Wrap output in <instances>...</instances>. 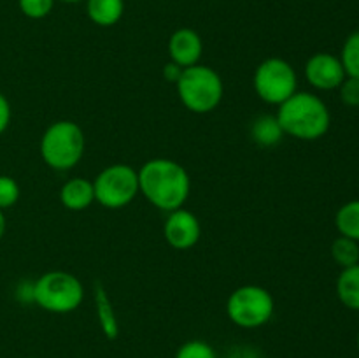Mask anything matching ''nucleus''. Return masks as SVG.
I'll return each mask as SVG.
<instances>
[{
    "label": "nucleus",
    "mask_w": 359,
    "mask_h": 358,
    "mask_svg": "<svg viewBox=\"0 0 359 358\" xmlns=\"http://www.w3.org/2000/svg\"><path fill=\"white\" fill-rule=\"evenodd\" d=\"M139 193L156 209L170 211L184 207L191 193V178L179 161L170 158H151L139 168Z\"/></svg>",
    "instance_id": "nucleus-1"
},
{
    "label": "nucleus",
    "mask_w": 359,
    "mask_h": 358,
    "mask_svg": "<svg viewBox=\"0 0 359 358\" xmlns=\"http://www.w3.org/2000/svg\"><path fill=\"white\" fill-rule=\"evenodd\" d=\"M277 119L284 135L298 140H318L332 126V112L319 95L297 91L277 109Z\"/></svg>",
    "instance_id": "nucleus-2"
},
{
    "label": "nucleus",
    "mask_w": 359,
    "mask_h": 358,
    "mask_svg": "<svg viewBox=\"0 0 359 358\" xmlns=\"http://www.w3.org/2000/svg\"><path fill=\"white\" fill-rule=\"evenodd\" d=\"M175 88L182 105L195 114L212 112L224 95V84L219 74L212 67L202 63L182 69Z\"/></svg>",
    "instance_id": "nucleus-3"
},
{
    "label": "nucleus",
    "mask_w": 359,
    "mask_h": 358,
    "mask_svg": "<svg viewBox=\"0 0 359 358\" xmlns=\"http://www.w3.org/2000/svg\"><path fill=\"white\" fill-rule=\"evenodd\" d=\"M41 157L53 171H70L83 160L86 137L76 121L51 123L41 137Z\"/></svg>",
    "instance_id": "nucleus-4"
},
{
    "label": "nucleus",
    "mask_w": 359,
    "mask_h": 358,
    "mask_svg": "<svg viewBox=\"0 0 359 358\" xmlns=\"http://www.w3.org/2000/svg\"><path fill=\"white\" fill-rule=\"evenodd\" d=\"M84 286L67 270H49L34 281V304L48 312L67 314L83 304Z\"/></svg>",
    "instance_id": "nucleus-5"
},
{
    "label": "nucleus",
    "mask_w": 359,
    "mask_h": 358,
    "mask_svg": "<svg viewBox=\"0 0 359 358\" xmlns=\"http://www.w3.org/2000/svg\"><path fill=\"white\" fill-rule=\"evenodd\" d=\"M276 300L266 288L259 284H244L235 288L226 300V314L241 329H259L272 319Z\"/></svg>",
    "instance_id": "nucleus-6"
},
{
    "label": "nucleus",
    "mask_w": 359,
    "mask_h": 358,
    "mask_svg": "<svg viewBox=\"0 0 359 358\" xmlns=\"http://www.w3.org/2000/svg\"><path fill=\"white\" fill-rule=\"evenodd\" d=\"M95 202L105 209H123L139 195V172L128 164H112L93 181Z\"/></svg>",
    "instance_id": "nucleus-7"
},
{
    "label": "nucleus",
    "mask_w": 359,
    "mask_h": 358,
    "mask_svg": "<svg viewBox=\"0 0 359 358\" xmlns=\"http://www.w3.org/2000/svg\"><path fill=\"white\" fill-rule=\"evenodd\" d=\"M252 86L259 100L279 107L298 91L297 70L287 60L270 56L256 67Z\"/></svg>",
    "instance_id": "nucleus-8"
},
{
    "label": "nucleus",
    "mask_w": 359,
    "mask_h": 358,
    "mask_svg": "<svg viewBox=\"0 0 359 358\" xmlns=\"http://www.w3.org/2000/svg\"><path fill=\"white\" fill-rule=\"evenodd\" d=\"M346 77L347 74L342 62L332 53H316L305 63V79L319 91L339 90Z\"/></svg>",
    "instance_id": "nucleus-9"
},
{
    "label": "nucleus",
    "mask_w": 359,
    "mask_h": 358,
    "mask_svg": "<svg viewBox=\"0 0 359 358\" xmlns=\"http://www.w3.org/2000/svg\"><path fill=\"white\" fill-rule=\"evenodd\" d=\"M163 235L168 246L179 251H186L196 246L202 235V225H200L196 214L191 211L179 207L170 211L163 223Z\"/></svg>",
    "instance_id": "nucleus-10"
},
{
    "label": "nucleus",
    "mask_w": 359,
    "mask_h": 358,
    "mask_svg": "<svg viewBox=\"0 0 359 358\" xmlns=\"http://www.w3.org/2000/svg\"><path fill=\"white\" fill-rule=\"evenodd\" d=\"M203 53V42L198 32L193 28H177L168 39V55L170 62L181 69L193 67L200 62Z\"/></svg>",
    "instance_id": "nucleus-11"
},
{
    "label": "nucleus",
    "mask_w": 359,
    "mask_h": 358,
    "mask_svg": "<svg viewBox=\"0 0 359 358\" xmlns=\"http://www.w3.org/2000/svg\"><path fill=\"white\" fill-rule=\"evenodd\" d=\"M60 202L69 211H84L95 202L93 181L86 178H70L60 188Z\"/></svg>",
    "instance_id": "nucleus-12"
},
{
    "label": "nucleus",
    "mask_w": 359,
    "mask_h": 358,
    "mask_svg": "<svg viewBox=\"0 0 359 358\" xmlns=\"http://www.w3.org/2000/svg\"><path fill=\"white\" fill-rule=\"evenodd\" d=\"M93 302H95V312H97L98 325H100L102 333L107 339H116L119 336V321L116 316L114 305H112L111 297H109L107 290L100 281L93 284Z\"/></svg>",
    "instance_id": "nucleus-13"
},
{
    "label": "nucleus",
    "mask_w": 359,
    "mask_h": 358,
    "mask_svg": "<svg viewBox=\"0 0 359 358\" xmlns=\"http://www.w3.org/2000/svg\"><path fill=\"white\" fill-rule=\"evenodd\" d=\"M125 13V0H86V14L98 27H114Z\"/></svg>",
    "instance_id": "nucleus-14"
},
{
    "label": "nucleus",
    "mask_w": 359,
    "mask_h": 358,
    "mask_svg": "<svg viewBox=\"0 0 359 358\" xmlns=\"http://www.w3.org/2000/svg\"><path fill=\"white\" fill-rule=\"evenodd\" d=\"M251 139L258 146L272 147L283 140L284 132L280 128V123L276 114H262L252 121L251 125Z\"/></svg>",
    "instance_id": "nucleus-15"
},
{
    "label": "nucleus",
    "mask_w": 359,
    "mask_h": 358,
    "mask_svg": "<svg viewBox=\"0 0 359 358\" xmlns=\"http://www.w3.org/2000/svg\"><path fill=\"white\" fill-rule=\"evenodd\" d=\"M337 297L351 311H359V263L346 267L337 279Z\"/></svg>",
    "instance_id": "nucleus-16"
},
{
    "label": "nucleus",
    "mask_w": 359,
    "mask_h": 358,
    "mask_svg": "<svg viewBox=\"0 0 359 358\" xmlns=\"http://www.w3.org/2000/svg\"><path fill=\"white\" fill-rule=\"evenodd\" d=\"M335 227L340 235L359 242V199L349 200L337 211Z\"/></svg>",
    "instance_id": "nucleus-17"
},
{
    "label": "nucleus",
    "mask_w": 359,
    "mask_h": 358,
    "mask_svg": "<svg viewBox=\"0 0 359 358\" xmlns=\"http://www.w3.org/2000/svg\"><path fill=\"white\" fill-rule=\"evenodd\" d=\"M332 258L342 269L356 265L359 263V242L339 235L332 244Z\"/></svg>",
    "instance_id": "nucleus-18"
},
{
    "label": "nucleus",
    "mask_w": 359,
    "mask_h": 358,
    "mask_svg": "<svg viewBox=\"0 0 359 358\" xmlns=\"http://www.w3.org/2000/svg\"><path fill=\"white\" fill-rule=\"evenodd\" d=\"M339 58L342 62L344 69H346L347 76L359 79V30L353 32L346 39Z\"/></svg>",
    "instance_id": "nucleus-19"
},
{
    "label": "nucleus",
    "mask_w": 359,
    "mask_h": 358,
    "mask_svg": "<svg viewBox=\"0 0 359 358\" xmlns=\"http://www.w3.org/2000/svg\"><path fill=\"white\" fill-rule=\"evenodd\" d=\"M175 358H217V353L205 340L193 339L179 346V350L175 351Z\"/></svg>",
    "instance_id": "nucleus-20"
},
{
    "label": "nucleus",
    "mask_w": 359,
    "mask_h": 358,
    "mask_svg": "<svg viewBox=\"0 0 359 358\" xmlns=\"http://www.w3.org/2000/svg\"><path fill=\"white\" fill-rule=\"evenodd\" d=\"M20 185L11 175L0 174V209L6 211L20 200Z\"/></svg>",
    "instance_id": "nucleus-21"
},
{
    "label": "nucleus",
    "mask_w": 359,
    "mask_h": 358,
    "mask_svg": "<svg viewBox=\"0 0 359 358\" xmlns=\"http://www.w3.org/2000/svg\"><path fill=\"white\" fill-rule=\"evenodd\" d=\"M56 0H18L20 11L30 20H42L55 7Z\"/></svg>",
    "instance_id": "nucleus-22"
},
{
    "label": "nucleus",
    "mask_w": 359,
    "mask_h": 358,
    "mask_svg": "<svg viewBox=\"0 0 359 358\" xmlns=\"http://www.w3.org/2000/svg\"><path fill=\"white\" fill-rule=\"evenodd\" d=\"M340 100L347 107H359V79L358 77L347 76L344 83L339 86Z\"/></svg>",
    "instance_id": "nucleus-23"
},
{
    "label": "nucleus",
    "mask_w": 359,
    "mask_h": 358,
    "mask_svg": "<svg viewBox=\"0 0 359 358\" xmlns=\"http://www.w3.org/2000/svg\"><path fill=\"white\" fill-rule=\"evenodd\" d=\"M11 116H13V111H11V104L7 100L6 95L0 91V135L7 130L11 123Z\"/></svg>",
    "instance_id": "nucleus-24"
},
{
    "label": "nucleus",
    "mask_w": 359,
    "mask_h": 358,
    "mask_svg": "<svg viewBox=\"0 0 359 358\" xmlns=\"http://www.w3.org/2000/svg\"><path fill=\"white\" fill-rule=\"evenodd\" d=\"M16 297L21 302H27V304H34V281H27V283H21L16 290Z\"/></svg>",
    "instance_id": "nucleus-25"
},
{
    "label": "nucleus",
    "mask_w": 359,
    "mask_h": 358,
    "mask_svg": "<svg viewBox=\"0 0 359 358\" xmlns=\"http://www.w3.org/2000/svg\"><path fill=\"white\" fill-rule=\"evenodd\" d=\"M226 358H262L259 351H256L251 346H237L228 353Z\"/></svg>",
    "instance_id": "nucleus-26"
},
{
    "label": "nucleus",
    "mask_w": 359,
    "mask_h": 358,
    "mask_svg": "<svg viewBox=\"0 0 359 358\" xmlns=\"http://www.w3.org/2000/svg\"><path fill=\"white\" fill-rule=\"evenodd\" d=\"M181 72H182V69L179 65H175L174 62H168L167 65L163 67L165 79L170 81V83H177V79H179V76H181Z\"/></svg>",
    "instance_id": "nucleus-27"
},
{
    "label": "nucleus",
    "mask_w": 359,
    "mask_h": 358,
    "mask_svg": "<svg viewBox=\"0 0 359 358\" xmlns=\"http://www.w3.org/2000/svg\"><path fill=\"white\" fill-rule=\"evenodd\" d=\"M6 230H7L6 214H4V211L0 209V241H2V237H4V235H6Z\"/></svg>",
    "instance_id": "nucleus-28"
},
{
    "label": "nucleus",
    "mask_w": 359,
    "mask_h": 358,
    "mask_svg": "<svg viewBox=\"0 0 359 358\" xmlns=\"http://www.w3.org/2000/svg\"><path fill=\"white\" fill-rule=\"evenodd\" d=\"M60 2H65V4H77V2H86V0H60Z\"/></svg>",
    "instance_id": "nucleus-29"
},
{
    "label": "nucleus",
    "mask_w": 359,
    "mask_h": 358,
    "mask_svg": "<svg viewBox=\"0 0 359 358\" xmlns=\"http://www.w3.org/2000/svg\"><path fill=\"white\" fill-rule=\"evenodd\" d=\"M356 344H358V350H359V330H358V337H356Z\"/></svg>",
    "instance_id": "nucleus-30"
},
{
    "label": "nucleus",
    "mask_w": 359,
    "mask_h": 358,
    "mask_svg": "<svg viewBox=\"0 0 359 358\" xmlns=\"http://www.w3.org/2000/svg\"><path fill=\"white\" fill-rule=\"evenodd\" d=\"M25 358H35V357H25Z\"/></svg>",
    "instance_id": "nucleus-31"
}]
</instances>
